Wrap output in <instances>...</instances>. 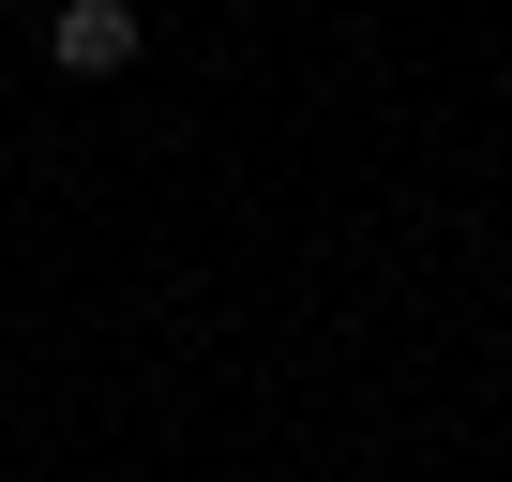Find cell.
Masks as SVG:
<instances>
[{
    "instance_id": "obj_1",
    "label": "cell",
    "mask_w": 512,
    "mask_h": 482,
    "mask_svg": "<svg viewBox=\"0 0 512 482\" xmlns=\"http://www.w3.org/2000/svg\"><path fill=\"white\" fill-rule=\"evenodd\" d=\"M136 46H151L136 0H61V16H46V61L61 76H136Z\"/></svg>"
}]
</instances>
